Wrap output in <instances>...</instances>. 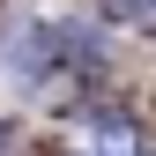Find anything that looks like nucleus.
I'll use <instances>...</instances> for the list:
<instances>
[{
  "label": "nucleus",
  "mask_w": 156,
  "mask_h": 156,
  "mask_svg": "<svg viewBox=\"0 0 156 156\" xmlns=\"http://www.w3.org/2000/svg\"><path fill=\"white\" fill-rule=\"evenodd\" d=\"M0 149H8V126H0Z\"/></svg>",
  "instance_id": "3"
},
{
  "label": "nucleus",
  "mask_w": 156,
  "mask_h": 156,
  "mask_svg": "<svg viewBox=\"0 0 156 156\" xmlns=\"http://www.w3.org/2000/svg\"><path fill=\"white\" fill-rule=\"evenodd\" d=\"M112 15H119V23H141V30H156V0H112Z\"/></svg>",
  "instance_id": "2"
},
{
  "label": "nucleus",
  "mask_w": 156,
  "mask_h": 156,
  "mask_svg": "<svg viewBox=\"0 0 156 156\" xmlns=\"http://www.w3.org/2000/svg\"><path fill=\"white\" fill-rule=\"evenodd\" d=\"M82 149L89 156H141V126L119 112H97V119H82Z\"/></svg>",
  "instance_id": "1"
}]
</instances>
